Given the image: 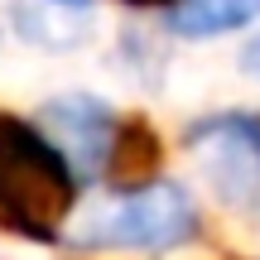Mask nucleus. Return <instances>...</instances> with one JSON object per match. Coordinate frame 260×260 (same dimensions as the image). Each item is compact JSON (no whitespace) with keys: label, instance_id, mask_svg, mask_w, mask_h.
<instances>
[{"label":"nucleus","instance_id":"obj_8","mask_svg":"<svg viewBox=\"0 0 260 260\" xmlns=\"http://www.w3.org/2000/svg\"><path fill=\"white\" fill-rule=\"evenodd\" d=\"M125 5H174V0H125Z\"/></svg>","mask_w":260,"mask_h":260},{"label":"nucleus","instance_id":"obj_1","mask_svg":"<svg viewBox=\"0 0 260 260\" xmlns=\"http://www.w3.org/2000/svg\"><path fill=\"white\" fill-rule=\"evenodd\" d=\"M77 203L73 164L39 125L0 111V232L58 241Z\"/></svg>","mask_w":260,"mask_h":260},{"label":"nucleus","instance_id":"obj_5","mask_svg":"<svg viewBox=\"0 0 260 260\" xmlns=\"http://www.w3.org/2000/svg\"><path fill=\"white\" fill-rule=\"evenodd\" d=\"M251 19H260V0H174L169 5V29L183 39L226 34Z\"/></svg>","mask_w":260,"mask_h":260},{"label":"nucleus","instance_id":"obj_3","mask_svg":"<svg viewBox=\"0 0 260 260\" xmlns=\"http://www.w3.org/2000/svg\"><path fill=\"white\" fill-rule=\"evenodd\" d=\"M188 145L226 207L260 212V116H207L193 125Z\"/></svg>","mask_w":260,"mask_h":260},{"label":"nucleus","instance_id":"obj_6","mask_svg":"<svg viewBox=\"0 0 260 260\" xmlns=\"http://www.w3.org/2000/svg\"><path fill=\"white\" fill-rule=\"evenodd\" d=\"M154 159H159L154 130L140 121V116H130V121H121V130H116L106 178H116L121 188H140V183H149V174H154Z\"/></svg>","mask_w":260,"mask_h":260},{"label":"nucleus","instance_id":"obj_2","mask_svg":"<svg viewBox=\"0 0 260 260\" xmlns=\"http://www.w3.org/2000/svg\"><path fill=\"white\" fill-rule=\"evenodd\" d=\"M193 232L198 207L183 198V188L140 183L96 203L73 236L82 246H111V251H169V246H183Z\"/></svg>","mask_w":260,"mask_h":260},{"label":"nucleus","instance_id":"obj_4","mask_svg":"<svg viewBox=\"0 0 260 260\" xmlns=\"http://www.w3.org/2000/svg\"><path fill=\"white\" fill-rule=\"evenodd\" d=\"M116 130H121V116H111V106L96 96H58L44 106V135L82 174H106Z\"/></svg>","mask_w":260,"mask_h":260},{"label":"nucleus","instance_id":"obj_7","mask_svg":"<svg viewBox=\"0 0 260 260\" xmlns=\"http://www.w3.org/2000/svg\"><path fill=\"white\" fill-rule=\"evenodd\" d=\"M241 63H246V73H255V77H260V34H255V44L241 53Z\"/></svg>","mask_w":260,"mask_h":260}]
</instances>
